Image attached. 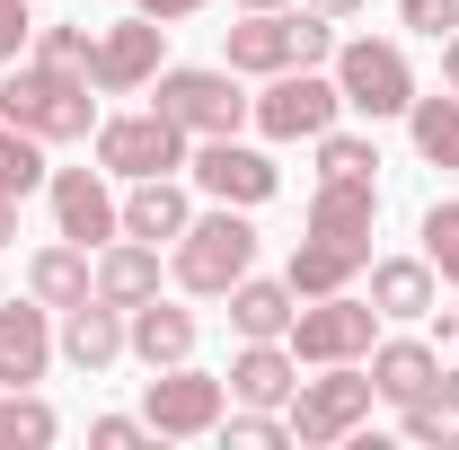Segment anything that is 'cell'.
<instances>
[{"label": "cell", "instance_id": "cell-22", "mask_svg": "<svg viewBox=\"0 0 459 450\" xmlns=\"http://www.w3.org/2000/svg\"><path fill=\"white\" fill-rule=\"evenodd\" d=\"M442 380H451V371H442V353H433L424 336H380V344H371V389L389 397V406L442 389Z\"/></svg>", "mask_w": 459, "mask_h": 450}, {"label": "cell", "instance_id": "cell-13", "mask_svg": "<svg viewBox=\"0 0 459 450\" xmlns=\"http://www.w3.org/2000/svg\"><path fill=\"white\" fill-rule=\"evenodd\" d=\"M54 309L27 291V300H9L0 291V389H36L45 371H54Z\"/></svg>", "mask_w": 459, "mask_h": 450}, {"label": "cell", "instance_id": "cell-27", "mask_svg": "<svg viewBox=\"0 0 459 450\" xmlns=\"http://www.w3.org/2000/svg\"><path fill=\"white\" fill-rule=\"evenodd\" d=\"M398 433H406L415 450H459V380L406 397V406H398Z\"/></svg>", "mask_w": 459, "mask_h": 450}, {"label": "cell", "instance_id": "cell-16", "mask_svg": "<svg viewBox=\"0 0 459 450\" xmlns=\"http://www.w3.org/2000/svg\"><path fill=\"white\" fill-rule=\"evenodd\" d=\"M195 221V195L186 177H133L124 186V238H151V247H177Z\"/></svg>", "mask_w": 459, "mask_h": 450}, {"label": "cell", "instance_id": "cell-18", "mask_svg": "<svg viewBox=\"0 0 459 450\" xmlns=\"http://www.w3.org/2000/svg\"><path fill=\"white\" fill-rule=\"evenodd\" d=\"M54 344H62V362H71V371H89V380H98V371L124 362V309L89 291L80 309H62V336H54Z\"/></svg>", "mask_w": 459, "mask_h": 450}, {"label": "cell", "instance_id": "cell-19", "mask_svg": "<svg viewBox=\"0 0 459 450\" xmlns=\"http://www.w3.org/2000/svg\"><path fill=\"white\" fill-rule=\"evenodd\" d=\"M221 62L238 71V80L291 71V9H247L238 27H221Z\"/></svg>", "mask_w": 459, "mask_h": 450}, {"label": "cell", "instance_id": "cell-21", "mask_svg": "<svg viewBox=\"0 0 459 450\" xmlns=\"http://www.w3.org/2000/svg\"><path fill=\"white\" fill-rule=\"evenodd\" d=\"M371 265V247H353V238H300L291 247V265H283V282L300 291V300H327V291H353V274Z\"/></svg>", "mask_w": 459, "mask_h": 450}, {"label": "cell", "instance_id": "cell-20", "mask_svg": "<svg viewBox=\"0 0 459 450\" xmlns=\"http://www.w3.org/2000/svg\"><path fill=\"white\" fill-rule=\"evenodd\" d=\"M371 309L398 318V327H415V318L442 309V274L424 256H371Z\"/></svg>", "mask_w": 459, "mask_h": 450}, {"label": "cell", "instance_id": "cell-5", "mask_svg": "<svg viewBox=\"0 0 459 450\" xmlns=\"http://www.w3.org/2000/svg\"><path fill=\"white\" fill-rule=\"evenodd\" d=\"M371 362H318V380H300L291 389V442L300 450H327V442H344L353 424H371Z\"/></svg>", "mask_w": 459, "mask_h": 450}, {"label": "cell", "instance_id": "cell-33", "mask_svg": "<svg viewBox=\"0 0 459 450\" xmlns=\"http://www.w3.org/2000/svg\"><path fill=\"white\" fill-rule=\"evenodd\" d=\"M291 62H300V71H327V62H336V18L291 9Z\"/></svg>", "mask_w": 459, "mask_h": 450}, {"label": "cell", "instance_id": "cell-28", "mask_svg": "<svg viewBox=\"0 0 459 450\" xmlns=\"http://www.w3.org/2000/svg\"><path fill=\"white\" fill-rule=\"evenodd\" d=\"M62 433V415L36 389H0V450H45Z\"/></svg>", "mask_w": 459, "mask_h": 450}, {"label": "cell", "instance_id": "cell-30", "mask_svg": "<svg viewBox=\"0 0 459 450\" xmlns=\"http://www.w3.org/2000/svg\"><path fill=\"white\" fill-rule=\"evenodd\" d=\"M309 151H318V177H371V169H380L371 133H344V124H327V133H318Z\"/></svg>", "mask_w": 459, "mask_h": 450}, {"label": "cell", "instance_id": "cell-2", "mask_svg": "<svg viewBox=\"0 0 459 450\" xmlns=\"http://www.w3.org/2000/svg\"><path fill=\"white\" fill-rule=\"evenodd\" d=\"M169 274L195 291V300H221L238 274H256V221L238 212V203H212V212H195L186 238L169 247Z\"/></svg>", "mask_w": 459, "mask_h": 450}, {"label": "cell", "instance_id": "cell-12", "mask_svg": "<svg viewBox=\"0 0 459 450\" xmlns=\"http://www.w3.org/2000/svg\"><path fill=\"white\" fill-rule=\"evenodd\" d=\"M45 195H54V238L89 247V256H98L107 238H124V195H115L107 169H54Z\"/></svg>", "mask_w": 459, "mask_h": 450}, {"label": "cell", "instance_id": "cell-40", "mask_svg": "<svg viewBox=\"0 0 459 450\" xmlns=\"http://www.w3.org/2000/svg\"><path fill=\"white\" fill-rule=\"evenodd\" d=\"M18 238V195H0V247Z\"/></svg>", "mask_w": 459, "mask_h": 450}, {"label": "cell", "instance_id": "cell-24", "mask_svg": "<svg viewBox=\"0 0 459 450\" xmlns=\"http://www.w3.org/2000/svg\"><path fill=\"white\" fill-rule=\"evenodd\" d=\"M151 291H160V247H151V238H107V247H98V300L142 309Z\"/></svg>", "mask_w": 459, "mask_h": 450}, {"label": "cell", "instance_id": "cell-9", "mask_svg": "<svg viewBox=\"0 0 459 450\" xmlns=\"http://www.w3.org/2000/svg\"><path fill=\"white\" fill-rule=\"evenodd\" d=\"M283 344L318 371V362H371V344H380V309L371 300H353V291H327V300H309V309H291Z\"/></svg>", "mask_w": 459, "mask_h": 450}, {"label": "cell", "instance_id": "cell-31", "mask_svg": "<svg viewBox=\"0 0 459 450\" xmlns=\"http://www.w3.org/2000/svg\"><path fill=\"white\" fill-rule=\"evenodd\" d=\"M221 433H230V450H283L291 442V415H283V406H238V415L221 406Z\"/></svg>", "mask_w": 459, "mask_h": 450}, {"label": "cell", "instance_id": "cell-29", "mask_svg": "<svg viewBox=\"0 0 459 450\" xmlns=\"http://www.w3.org/2000/svg\"><path fill=\"white\" fill-rule=\"evenodd\" d=\"M45 177H54V169H45V142H36L27 124H9V115H0V195H18V203H27Z\"/></svg>", "mask_w": 459, "mask_h": 450}, {"label": "cell", "instance_id": "cell-23", "mask_svg": "<svg viewBox=\"0 0 459 450\" xmlns=\"http://www.w3.org/2000/svg\"><path fill=\"white\" fill-rule=\"evenodd\" d=\"M27 291L62 318V309H80V300L98 291V256H89V247H71V238H54V247H36V256H27Z\"/></svg>", "mask_w": 459, "mask_h": 450}, {"label": "cell", "instance_id": "cell-34", "mask_svg": "<svg viewBox=\"0 0 459 450\" xmlns=\"http://www.w3.org/2000/svg\"><path fill=\"white\" fill-rule=\"evenodd\" d=\"M36 62H62V71H89V27H36Z\"/></svg>", "mask_w": 459, "mask_h": 450}, {"label": "cell", "instance_id": "cell-14", "mask_svg": "<svg viewBox=\"0 0 459 450\" xmlns=\"http://www.w3.org/2000/svg\"><path fill=\"white\" fill-rule=\"evenodd\" d=\"M195 309H177V300H142V309H124V353L142 362V371H169V362H195Z\"/></svg>", "mask_w": 459, "mask_h": 450}, {"label": "cell", "instance_id": "cell-32", "mask_svg": "<svg viewBox=\"0 0 459 450\" xmlns=\"http://www.w3.org/2000/svg\"><path fill=\"white\" fill-rule=\"evenodd\" d=\"M424 265L442 282H459V203H433L424 212Z\"/></svg>", "mask_w": 459, "mask_h": 450}, {"label": "cell", "instance_id": "cell-38", "mask_svg": "<svg viewBox=\"0 0 459 450\" xmlns=\"http://www.w3.org/2000/svg\"><path fill=\"white\" fill-rule=\"evenodd\" d=\"M142 18H160V27H177V18H195V9H212V0H133Z\"/></svg>", "mask_w": 459, "mask_h": 450}, {"label": "cell", "instance_id": "cell-36", "mask_svg": "<svg viewBox=\"0 0 459 450\" xmlns=\"http://www.w3.org/2000/svg\"><path fill=\"white\" fill-rule=\"evenodd\" d=\"M27 45H36V18H27V0H0V71H9V62H27Z\"/></svg>", "mask_w": 459, "mask_h": 450}, {"label": "cell", "instance_id": "cell-4", "mask_svg": "<svg viewBox=\"0 0 459 450\" xmlns=\"http://www.w3.org/2000/svg\"><path fill=\"white\" fill-rule=\"evenodd\" d=\"M327 71H336V89H344V115H362V124H389V115L415 107V62L389 36H344Z\"/></svg>", "mask_w": 459, "mask_h": 450}, {"label": "cell", "instance_id": "cell-35", "mask_svg": "<svg viewBox=\"0 0 459 450\" xmlns=\"http://www.w3.org/2000/svg\"><path fill=\"white\" fill-rule=\"evenodd\" d=\"M398 18L415 27V36H433V45L459 36V0H398Z\"/></svg>", "mask_w": 459, "mask_h": 450}, {"label": "cell", "instance_id": "cell-8", "mask_svg": "<svg viewBox=\"0 0 459 450\" xmlns=\"http://www.w3.org/2000/svg\"><path fill=\"white\" fill-rule=\"evenodd\" d=\"M221 406H230V380L195 371V362H169V371L142 380V424H151L160 442H204V433H221Z\"/></svg>", "mask_w": 459, "mask_h": 450}, {"label": "cell", "instance_id": "cell-1", "mask_svg": "<svg viewBox=\"0 0 459 450\" xmlns=\"http://www.w3.org/2000/svg\"><path fill=\"white\" fill-rule=\"evenodd\" d=\"M0 115L9 124H27L45 151L54 142H89L98 133V98H89V71H62V62H9V80H0Z\"/></svg>", "mask_w": 459, "mask_h": 450}, {"label": "cell", "instance_id": "cell-3", "mask_svg": "<svg viewBox=\"0 0 459 450\" xmlns=\"http://www.w3.org/2000/svg\"><path fill=\"white\" fill-rule=\"evenodd\" d=\"M151 107L169 115L186 142H221V133L247 124V89H238L230 62H177V71L151 80Z\"/></svg>", "mask_w": 459, "mask_h": 450}, {"label": "cell", "instance_id": "cell-17", "mask_svg": "<svg viewBox=\"0 0 459 450\" xmlns=\"http://www.w3.org/2000/svg\"><path fill=\"white\" fill-rule=\"evenodd\" d=\"M309 229H318V238H353V247H371V229H380V177H318V195H309Z\"/></svg>", "mask_w": 459, "mask_h": 450}, {"label": "cell", "instance_id": "cell-15", "mask_svg": "<svg viewBox=\"0 0 459 450\" xmlns=\"http://www.w3.org/2000/svg\"><path fill=\"white\" fill-rule=\"evenodd\" d=\"M230 406H291V389H300V353H291L283 336H256L230 353Z\"/></svg>", "mask_w": 459, "mask_h": 450}, {"label": "cell", "instance_id": "cell-37", "mask_svg": "<svg viewBox=\"0 0 459 450\" xmlns=\"http://www.w3.org/2000/svg\"><path fill=\"white\" fill-rule=\"evenodd\" d=\"M89 442H98V450H142V442H160V433H151L142 415H98V424H89Z\"/></svg>", "mask_w": 459, "mask_h": 450}, {"label": "cell", "instance_id": "cell-41", "mask_svg": "<svg viewBox=\"0 0 459 450\" xmlns=\"http://www.w3.org/2000/svg\"><path fill=\"white\" fill-rule=\"evenodd\" d=\"M309 9H318V18H353L362 0H309Z\"/></svg>", "mask_w": 459, "mask_h": 450}, {"label": "cell", "instance_id": "cell-43", "mask_svg": "<svg viewBox=\"0 0 459 450\" xmlns=\"http://www.w3.org/2000/svg\"><path fill=\"white\" fill-rule=\"evenodd\" d=\"M238 9H291V0H238Z\"/></svg>", "mask_w": 459, "mask_h": 450}, {"label": "cell", "instance_id": "cell-26", "mask_svg": "<svg viewBox=\"0 0 459 450\" xmlns=\"http://www.w3.org/2000/svg\"><path fill=\"white\" fill-rule=\"evenodd\" d=\"M406 142H415V160H424V169L459 177V98H451V89H442V98H424V89H415V107H406Z\"/></svg>", "mask_w": 459, "mask_h": 450}, {"label": "cell", "instance_id": "cell-6", "mask_svg": "<svg viewBox=\"0 0 459 450\" xmlns=\"http://www.w3.org/2000/svg\"><path fill=\"white\" fill-rule=\"evenodd\" d=\"M247 124L265 133V142H318L327 124H344V89H336V71H274L256 98H247Z\"/></svg>", "mask_w": 459, "mask_h": 450}, {"label": "cell", "instance_id": "cell-25", "mask_svg": "<svg viewBox=\"0 0 459 450\" xmlns=\"http://www.w3.org/2000/svg\"><path fill=\"white\" fill-rule=\"evenodd\" d=\"M221 300H230V327H238V344L283 336V327H291V309H300V291H291V282H265V274H238Z\"/></svg>", "mask_w": 459, "mask_h": 450}, {"label": "cell", "instance_id": "cell-10", "mask_svg": "<svg viewBox=\"0 0 459 450\" xmlns=\"http://www.w3.org/2000/svg\"><path fill=\"white\" fill-rule=\"evenodd\" d=\"M160 71H169V27L142 18V9L89 36V89H98V98H133V89H151Z\"/></svg>", "mask_w": 459, "mask_h": 450}, {"label": "cell", "instance_id": "cell-39", "mask_svg": "<svg viewBox=\"0 0 459 450\" xmlns=\"http://www.w3.org/2000/svg\"><path fill=\"white\" fill-rule=\"evenodd\" d=\"M442 89L459 98V36H442Z\"/></svg>", "mask_w": 459, "mask_h": 450}, {"label": "cell", "instance_id": "cell-11", "mask_svg": "<svg viewBox=\"0 0 459 450\" xmlns=\"http://www.w3.org/2000/svg\"><path fill=\"white\" fill-rule=\"evenodd\" d=\"M186 186H195V195H212V203H238V212H256V203H274L283 169H274L256 142L221 133V142H195V151H186Z\"/></svg>", "mask_w": 459, "mask_h": 450}, {"label": "cell", "instance_id": "cell-7", "mask_svg": "<svg viewBox=\"0 0 459 450\" xmlns=\"http://www.w3.org/2000/svg\"><path fill=\"white\" fill-rule=\"evenodd\" d=\"M98 169L115 177V186H133V177H186V133H177L160 107H142V115H98Z\"/></svg>", "mask_w": 459, "mask_h": 450}, {"label": "cell", "instance_id": "cell-42", "mask_svg": "<svg viewBox=\"0 0 459 450\" xmlns=\"http://www.w3.org/2000/svg\"><path fill=\"white\" fill-rule=\"evenodd\" d=\"M442 344H459V309H442Z\"/></svg>", "mask_w": 459, "mask_h": 450}]
</instances>
